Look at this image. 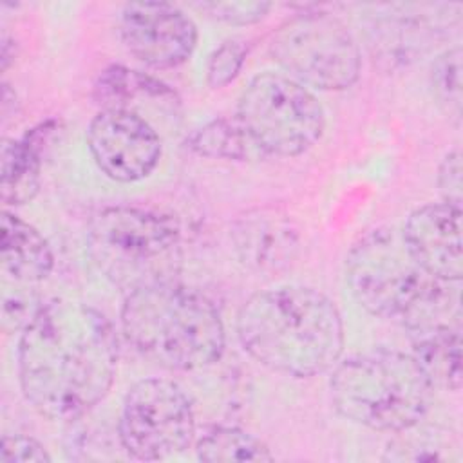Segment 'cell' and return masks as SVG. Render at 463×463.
I'll return each mask as SVG.
<instances>
[{
	"label": "cell",
	"mask_w": 463,
	"mask_h": 463,
	"mask_svg": "<svg viewBox=\"0 0 463 463\" xmlns=\"http://www.w3.org/2000/svg\"><path fill=\"white\" fill-rule=\"evenodd\" d=\"M118 367L110 322L74 300L42 304L18 342V380L25 400L49 420H76L109 392Z\"/></svg>",
	"instance_id": "1"
},
{
	"label": "cell",
	"mask_w": 463,
	"mask_h": 463,
	"mask_svg": "<svg viewBox=\"0 0 463 463\" xmlns=\"http://www.w3.org/2000/svg\"><path fill=\"white\" fill-rule=\"evenodd\" d=\"M242 349L264 367L311 378L333 369L344 351V324L320 291L279 286L251 295L237 315Z\"/></svg>",
	"instance_id": "2"
},
{
	"label": "cell",
	"mask_w": 463,
	"mask_h": 463,
	"mask_svg": "<svg viewBox=\"0 0 463 463\" xmlns=\"http://www.w3.org/2000/svg\"><path fill=\"white\" fill-rule=\"evenodd\" d=\"M345 280L369 313L396 320L411 335L459 326L452 282L429 275L407 248L402 230L382 226L362 235L345 257Z\"/></svg>",
	"instance_id": "3"
},
{
	"label": "cell",
	"mask_w": 463,
	"mask_h": 463,
	"mask_svg": "<svg viewBox=\"0 0 463 463\" xmlns=\"http://www.w3.org/2000/svg\"><path fill=\"white\" fill-rule=\"evenodd\" d=\"M121 327L141 356L170 371L203 369L221 358L226 344L213 302L177 280L130 291Z\"/></svg>",
	"instance_id": "4"
},
{
	"label": "cell",
	"mask_w": 463,
	"mask_h": 463,
	"mask_svg": "<svg viewBox=\"0 0 463 463\" xmlns=\"http://www.w3.org/2000/svg\"><path fill=\"white\" fill-rule=\"evenodd\" d=\"M329 391L335 409L349 421L405 432L427 414L434 385L412 354L380 349L338 362Z\"/></svg>",
	"instance_id": "5"
},
{
	"label": "cell",
	"mask_w": 463,
	"mask_h": 463,
	"mask_svg": "<svg viewBox=\"0 0 463 463\" xmlns=\"http://www.w3.org/2000/svg\"><path fill=\"white\" fill-rule=\"evenodd\" d=\"M85 241L94 266L127 293L174 282L181 271V228L156 210L107 206L90 219Z\"/></svg>",
	"instance_id": "6"
},
{
	"label": "cell",
	"mask_w": 463,
	"mask_h": 463,
	"mask_svg": "<svg viewBox=\"0 0 463 463\" xmlns=\"http://www.w3.org/2000/svg\"><path fill=\"white\" fill-rule=\"evenodd\" d=\"M235 119L259 152L293 157L309 150L324 132V109L317 96L297 80L257 74L241 92Z\"/></svg>",
	"instance_id": "7"
},
{
	"label": "cell",
	"mask_w": 463,
	"mask_h": 463,
	"mask_svg": "<svg viewBox=\"0 0 463 463\" xmlns=\"http://www.w3.org/2000/svg\"><path fill=\"white\" fill-rule=\"evenodd\" d=\"M269 54L289 78L320 90L351 87L362 69L354 36L326 13H304L286 20L271 34Z\"/></svg>",
	"instance_id": "8"
},
{
	"label": "cell",
	"mask_w": 463,
	"mask_h": 463,
	"mask_svg": "<svg viewBox=\"0 0 463 463\" xmlns=\"http://www.w3.org/2000/svg\"><path fill=\"white\" fill-rule=\"evenodd\" d=\"M118 436L121 447L136 459L170 458L194 441V405L183 387L172 380H141L123 400Z\"/></svg>",
	"instance_id": "9"
},
{
	"label": "cell",
	"mask_w": 463,
	"mask_h": 463,
	"mask_svg": "<svg viewBox=\"0 0 463 463\" xmlns=\"http://www.w3.org/2000/svg\"><path fill=\"white\" fill-rule=\"evenodd\" d=\"M87 145L98 168L119 183L148 177L161 157L156 128L127 109L99 110L89 123Z\"/></svg>",
	"instance_id": "10"
},
{
	"label": "cell",
	"mask_w": 463,
	"mask_h": 463,
	"mask_svg": "<svg viewBox=\"0 0 463 463\" xmlns=\"http://www.w3.org/2000/svg\"><path fill=\"white\" fill-rule=\"evenodd\" d=\"M119 33L128 52L152 69L184 63L197 45L194 20L166 2H130L119 13Z\"/></svg>",
	"instance_id": "11"
},
{
	"label": "cell",
	"mask_w": 463,
	"mask_h": 463,
	"mask_svg": "<svg viewBox=\"0 0 463 463\" xmlns=\"http://www.w3.org/2000/svg\"><path fill=\"white\" fill-rule=\"evenodd\" d=\"M402 235L418 264L432 277L459 282L463 275L461 208L430 203L409 213Z\"/></svg>",
	"instance_id": "12"
},
{
	"label": "cell",
	"mask_w": 463,
	"mask_h": 463,
	"mask_svg": "<svg viewBox=\"0 0 463 463\" xmlns=\"http://www.w3.org/2000/svg\"><path fill=\"white\" fill-rule=\"evenodd\" d=\"M241 262L257 273L286 269L298 251V232L280 212L257 210L241 217L232 232Z\"/></svg>",
	"instance_id": "13"
},
{
	"label": "cell",
	"mask_w": 463,
	"mask_h": 463,
	"mask_svg": "<svg viewBox=\"0 0 463 463\" xmlns=\"http://www.w3.org/2000/svg\"><path fill=\"white\" fill-rule=\"evenodd\" d=\"M54 130L56 123L45 121L20 139H4L0 192L5 206L25 204L38 194L42 156Z\"/></svg>",
	"instance_id": "14"
},
{
	"label": "cell",
	"mask_w": 463,
	"mask_h": 463,
	"mask_svg": "<svg viewBox=\"0 0 463 463\" xmlns=\"http://www.w3.org/2000/svg\"><path fill=\"white\" fill-rule=\"evenodd\" d=\"M2 268L16 284H36L49 277L54 257L43 235L11 212L2 215Z\"/></svg>",
	"instance_id": "15"
},
{
	"label": "cell",
	"mask_w": 463,
	"mask_h": 463,
	"mask_svg": "<svg viewBox=\"0 0 463 463\" xmlns=\"http://www.w3.org/2000/svg\"><path fill=\"white\" fill-rule=\"evenodd\" d=\"M430 383L458 391L461 387V326L436 327L412 335L411 353Z\"/></svg>",
	"instance_id": "16"
},
{
	"label": "cell",
	"mask_w": 463,
	"mask_h": 463,
	"mask_svg": "<svg viewBox=\"0 0 463 463\" xmlns=\"http://www.w3.org/2000/svg\"><path fill=\"white\" fill-rule=\"evenodd\" d=\"M186 146L194 154L210 159L253 161L264 157L259 152V148L251 143L248 134L242 130L235 116L219 118L195 128L188 136Z\"/></svg>",
	"instance_id": "17"
},
{
	"label": "cell",
	"mask_w": 463,
	"mask_h": 463,
	"mask_svg": "<svg viewBox=\"0 0 463 463\" xmlns=\"http://www.w3.org/2000/svg\"><path fill=\"white\" fill-rule=\"evenodd\" d=\"M94 98L103 109H127L137 98H174V92L159 80L128 69L125 65H110L99 72L94 83Z\"/></svg>",
	"instance_id": "18"
},
{
	"label": "cell",
	"mask_w": 463,
	"mask_h": 463,
	"mask_svg": "<svg viewBox=\"0 0 463 463\" xmlns=\"http://www.w3.org/2000/svg\"><path fill=\"white\" fill-rule=\"evenodd\" d=\"M201 461H271L268 445L239 427H213L195 443Z\"/></svg>",
	"instance_id": "19"
},
{
	"label": "cell",
	"mask_w": 463,
	"mask_h": 463,
	"mask_svg": "<svg viewBox=\"0 0 463 463\" xmlns=\"http://www.w3.org/2000/svg\"><path fill=\"white\" fill-rule=\"evenodd\" d=\"M432 85L443 103L449 105V114L459 118L461 110V49L445 51L432 67Z\"/></svg>",
	"instance_id": "20"
},
{
	"label": "cell",
	"mask_w": 463,
	"mask_h": 463,
	"mask_svg": "<svg viewBox=\"0 0 463 463\" xmlns=\"http://www.w3.org/2000/svg\"><path fill=\"white\" fill-rule=\"evenodd\" d=\"M248 49L239 40H224L208 58L206 81L212 89H222L241 72Z\"/></svg>",
	"instance_id": "21"
},
{
	"label": "cell",
	"mask_w": 463,
	"mask_h": 463,
	"mask_svg": "<svg viewBox=\"0 0 463 463\" xmlns=\"http://www.w3.org/2000/svg\"><path fill=\"white\" fill-rule=\"evenodd\" d=\"M271 4L269 2H204L197 4V9L206 13L208 16L233 24V25H248L262 20Z\"/></svg>",
	"instance_id": "22"
},
{
	"label": "cell",
	"mask_w": 463,
	"mask_h": 463,
	"mask_svg": "<svg viewBox=\"0 0 463 463\" xmlns=\"http://www.w3.org/2000/svg\"><path fill=\"white\" fill-rule=\"evenodd\" d=\"M0 461L2 463H49L51 456L38 439L24 434H14V436L2 438Z\"/></svg>",
	"instance_id": "23"
},
{
	"label": "cell",
	"mask_w": 463,
	"mask_h": 463,
	"mask_svg": "<svg viewBox=\"0 0 463 463\" xmlns=\"http://www.w3.org/2000/svg\"><path fill=\"white\" fill-rule=\"evenodd\" d=\"M438 186L443 203L461 208V154L458 150L443 157L438 170Z\"/></svg>",
	"instance_id": "24"
}]
</instances>
